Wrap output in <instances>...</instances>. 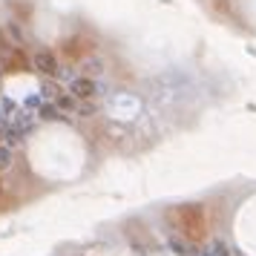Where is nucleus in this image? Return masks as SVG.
<instances>
[{"label":"nucleus","instance_id":"20e7f679","mask_svg":"<svg viewBox=\"0 0 256 256\" xmlns=\"http://www.w3.org/2000/svg\"><path fill=\"white\" fill-rule=\"evenodd\" d=\"M198 256H230V250H228V244L222 242V239H210V242L202 248Z\"/></svg>","mask_w":256,"mask_h":256},{"label":"nucleus","instance_id":"f03ea898","mask_svg":"<svg viewBox=\"0 0 256 256\" xmlns=\"http://www.w3.org/2000/svg\"><path fill=\"white\" fill-rule=\"evenodd\" d=\"M70 95L75 101H92L95 95H101V86L90 75H75L70 81Z\"/></svg>","mask_w":256,"mask_h":256},{"label":"nucleus","instance_id":"423d86ee","mask_svg":"<svg viewBox=\"0 0 256 256\" xmlns=\"http://www.w3.org/2000/svg\"><path fill=\"white\" fill-rule=\"evenodd\" d=\"M170 248H173V250H176L178 256H198L196 250H193V248H190L187 242H182L178 236H170Z\"/></svg>","mask_w":256,"mask_h":256},{"label":"nucleus","instance_id":"f257e3e1","mask_svg":"<svg viewBox=\"0 0 256 256\" xmlns=\"http://www.w3.org/2000/svg\"><path fill=\"white\" fill-rule=\"evenodd\" d=\"M0 66H6V70L26 66V52H24V46L12 44V40L6 38V32H0Z\"/></svg>","mask_w":256,"mask_h":256},{"label":"nucleus","instance_id":"39448f33","mask_svg":"<svg viewBox=\"0 0 256 256\" xmlns=\"http://www.w3.org/2000/svg\"><path fill=\"white\" fill-rule=\"evenodd\" d=\"M101 72H104V60H101V58L84 60V75H90V78H98Z\"/></svg>","mask_w":256,"mask_h":256},{"label":"nucleus","instance_id":"0eeeda50","mask_svg":"<svg viewBox=\"0 0 256 256\" xmlns=\"http://www.w3.org/2000/svg\"><path fill=\"white\" fill-rule=\"evenodd\" d=\"M12 164V147L9 144H0V170H6Z\"/></svg>","mask_w":256,"mask_h":256},{"label":"nucleus","instance_id":"7ed1b4c3","mask_svg":"<svg viewBox=\"0 0 256 256\" xmlns=\"http://www.w3.org/2000/svg\"><path fill=\"white\" fill-rule=\"evenodd\" d=\"M32 66H35L40 75H46V78H58V72H60V60L58 55L52 52V49H38L35 55H32Z\"/></svg>","mask_w":256,"mask_h":256}]
</instances>
